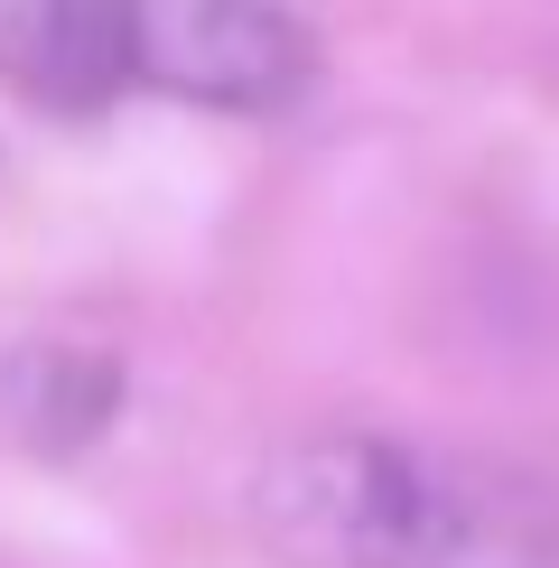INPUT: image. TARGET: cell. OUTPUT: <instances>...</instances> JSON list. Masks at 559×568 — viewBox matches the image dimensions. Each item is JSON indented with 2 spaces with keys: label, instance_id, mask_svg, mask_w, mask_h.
Returning <instances> with one entry per match:
<instances>
[{
  "label": "cell",
  "instance_id": "cell-1",
  "mask_svg": "<svg viewBox=\"0 0 559 568\" xmlns=\"http://www.w3.org/2000/svg\"><path fill=\"white\" fill-rule=\"evenodd\" d=\"M243 523L289 568H559V485L504 457L308 429L243 476Z\"/></svg>",
  "mask_w": 559,
  "mask_h": 568
},
{
  "label": "cell",
  "instance_id": "cell-2",
  "mask_svg": "<svg viewBox=\"0 0 559 568\" xmlns=\"http://www.w3.org/2000/svg\"><path fill=\"white\" fill-rule=\"evenodd\" d=\"M131 93L196 112H289L317 75V38L289 0H131Z\"/></svg>",
  "mask_w": 559,
  "mask_h": 568
},
{
  "label": "cell",
  "instance_id": "cell-3",
  "mask_svg": "<svg viewBox=\"0 0 559 568\" xmlns=\"http://www.w3.org/2000/svg\"><path fill=\"white\" fill-rule=\"evenodd\" d=\"M131 0H0V84L47 112L131 93Z\"/></svg>",
  "mask_w": 559,
  "mask_h": 568
}]
</instances>
